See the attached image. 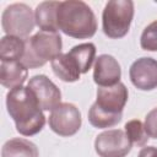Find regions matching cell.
Returning <instances> with one entry per match:
<instances>
[{
	"instance_id": "obj_8",
	"label": "cell",
	"mask_w": 157,
	"mask_h": 157,
	"mask_svg": "<svg viewBox=\"0 0 157 157\" xmlns=\"http://www.w3.org/2000/svg\"><path fill=\"white\" fill-rule=\"evenodd\" d=\"M131 145L125 130L120 129L103 131L94 140V150L99 157H125L131 151Z\"/></svg>"
},
{
	"instance_id": "obj_15",
	"label": "cell",
	"mask_w": 157,
	"mask_h": 157,
	"mask_svg": "<svg viewBox=\"0 0 157 157\" xmlns=\"http://www.w3.org/2000/svg\"><path fill=\"white\" fill-rule=\"evenodd\" d=\"M1 157H39V151L32 141L15 137L4 144Z\"/></svg>"
},
{
	"instance_id": "obj_18",
	"label": "cell",
	"mask_w": 157,
	"mask_h": 157,
	"mask_svg": "<svg viewBox=\"0 0 157 157\" xmlns=\"http://www.w3.org/2000/svg\"><path fill=\"white\" fill-rule=\"evenodd\" d=\"M124 128H125V132H126L129 140L131 141V144L136 145L137 147H142L147 144L148 135L146 134L144 124L139 119L129 120Z\"/></svg>"
},
{
	"instance_id": "obj_6",
	"label": "cell",
	"mask_w": 157,
	"mask_h": 157,
	"mask_svg": "<svg viewBox=\"0 0 157 157\" xmlns=\"http://www.w3.org/2000/svg\"><path fill=\"white\" fill-rule=\"evenodd\" d=\"M1 25L6 36L26 39L36 26V17L28 5L16 2L4 10Z\"/></svg>"
},
{
	"instance_id": "obj_13",
	"label": "cell",
	"mask_w": 157,
	"mask_h": 157,
	"mask_svg": "<svg viewBox=\"0 0 157 157\" xmlns=\"http://www.w3.org/2000/svg\"><path fill=\"white\" fill-rule=\"evenodd\" d=\"M59 6H60V1H43L36 7L34 11L36 25L40 28V31H47V32L59 31L56 22Z\"/></svg>"
},
{
	"instance_id": "obj_2",
	"label": "cell",
	"mask_w": 157,
	"mask_h": 157,
	"mask_svg": "<svg viewBox=\"0 0 157 157\" xmlns=\"http://www.w3.org/2000/svg\"><path fill=\"white\" fill-rule=\"evenodd\" d=\"M128 88L119 82L110 87L97 88V99L88 110V121L98 129L112 128L121 120L128 102Z\"/></svg>"
},
{
	"instance_id": "obj_11",
	"label": "cell",
	"mask_w": 157,
	"mask_h": 157,
	"mask_svg": "<svg viewBox=\"0 0 157 157\" xmlns=\"http://www.w3.org/2000/svg\"><path fill=\"white\" fill-rule=\"evenodd\" d=\"M121 69L118 60L108 54H102L96 59L93 80L99 87H110L120 82Z\"/></svg>"
},
{
	"instance_id": "obj_20",
	"label": "cell",
	"mask_w": 157,
	"mask_h": 157,
	"mask_svg": "<svg viewBox=\"0 0 157 157\" xmlns=\"http://www.w3.org/2000/svg\"><path fill=\"white\" fill-rule=\"evenodd\" d=\"M144 126H145V130L148 137L157 139V107L147 113Z\"/></svg>"
},
{
	"instance_id": "obj_3",
	"label": "cell",
	"mask_w": 157,
	"mask_h": 157,
	"mask_svg": "<svg viewBox=\"0 0 157 157\" xmlns=\"http://www.w3.org/2000/svg\"><path fill=\"white\" fill-rule=\"evenodd\" d=\"M56 22L59 31L77 39L91 38L97 31V20L92 9L81 0L60 1Z\"/></svg>"
},
{
	"instance_id": "obj_9",
	"label": "cell",
	"mask_w": 157,
	"mask_h": 157,
	"mask_svg": "<svg viewBox=\"0 0 157 157\" xmlns=\"http://www.w3.org/2000/svg\"><path fill=\"white\" fill-rule=\"evenodd\" d=\"M27 87L32 91L43 110H53L60 104L61 92L58 86L45 75H36L29 78Z\"/></svg>"
},
{
	"instance_id": "obj_5",
	"label": "cell",
	"mask_w": 157,
	"mask_h": 157,
	"mask_svg": "<svg viewBox=\"0 0 157 157\" xmlns=\"http://www.w3.org/2000/svg\"><path fill=\"white\" fill-rule=\"evenodd\" d=\"M134 17V2L131 0H110L102 13V27L107 37L123 38L128 34Z\"/></svg>"
},
{
	"instance_id": "obj_10",
	"label": "cell",
	"mask_w": 157,
	"mask_h": 157,
	"mask_svg": "<svg viewBox=\"0 0 157 157\" xmlns=\"http://www.w3.org/2000/svg\"><path fill=\"white\" fill-rule=\"evenodd\" d=\"M132 85L141 91H152L157 88V60L142 56L135 60L129 70Z\"/></svg>"
},
{
	"instance_id": "obj_4",
	"label": "cell",
	"mask_w": 157,
	"mask_h": 157,
	"mask_svg": "<svg viewBox=\"0 0 157 157\" xmlns=\"http://www.w3.org/2000/svg\"><path fill=\"white\" fill-rule=\"evenodd\" d=\"M61 48L63 42L58 32L39 31L25 39V54L21 63L27 69L40 67L61 54Z\"/></svg>"
},
{
	"instance_id": "obj_19",
	"label": "cell",
	"mask_w": 157,
	"mask_h": 157,
	"mask_svg": "<svg viewBox=\"0 0 157 157\" xmlns=\"http://www.w3.org/2000/svg\"><path fill=\"white\" fill-rule=\"evenodd\" d=\"M140 45L144 50L157 52V20L145 27L140 38Z\"/></svg>"
},
{
	"instance_id": "obj_21",
	"label": "cell",
	"mask_w": 157,
	"mask_h": 157,
	"mask_svg": "<svg viewBox=\"0 0 157 157\" xmlns=\"http://www.w3.org/2000/svg\"><path fill=\"white\" fill-rule=\"evenodd\" d=\"M137 157H157V147L155 146H147L141 148Z\"/></svg>"
},
{
	"instance_id": "obj_7",
	"label": "cell",
	"mask_w": 157,
	"mask_h": 157,
	"mask_svg": "<svg viewBox=\"0 0 157 157\" xmlns=\"http://www.w3.org/2000/svg\"><path fill=\"white\" fill-rule=\"evenodd\" d=\"M81 113L72 103H60L49 115V128L60 136H72L81 128Z\"/></svg>"
},
{
	"instance_id": "obj_1",
	"label": "cell",
	"mask_w": 157,
	"mask_h": 157,
	"mask_svg": "<svg viewBox=\"0 0 157 157\" xmlns=\"http://www.w3.org/2000/svg\"><path fill=\"white\" fill-rule=\"evenodd\" d=\"M6 108L16 125V130L23 136L38 134L44 124L45 117L38 101L28 87L13 88L6 94Z\"/></svg>"
},
{
	"instance_id": "obj_14",
	"label": "cell",
	"mask_w": 157,
	"mask_h": 157,
	"mask_svg": "<svg viewBox=\"0 0 157 157\" xmlns=\"http://www.w3.org/2000/svg\"><path fill=\"white\" fill-rule=\"evenodd\" d=\"M52 69L55 76H58L64 82H75L80 78V69L74 61V59L66 54H59L52 61Z\"/></svg>"
},
{
	"instance_id": "obj_17",
	"label": "cell",
	"mask_w": 157,
	"mask_h": 157,
	"mask_svg": "<svg viewBox=\"0 0 157 157\" xmlns=\"http://www.w3.org/2000/svg\"><path fill=\"white\" fill-rule=\"evenodd\" d=\"M67 54L74 59L80 69V72L86 74L93 64L96 56V47L93 43H82L72 47Z\"/></svg>"
},
{
	"instance_id": "obj_16",
	"label": "cell",
	"mask_w": 157,
	"mask_h": 157,
	"mask_svg": "<svg viewBox=\"0 0 157 157\" xmlns=\"http://www.w3.org/2000/svg\"><path fill=\"white\" fill-rule=\"evenodd\" d=\"M25 54V39L5 36L0 42V60L1 61H21Z\"/></svg>"
},
{
	"instance_id": "obj_12",
	"label": "cell",
	"mask_w": 157,
	"mask_h": 157,
	"mask_svg": "<svg viewBox=\"0 0 157 157\" xmlns=\"http://www.w3.org/2000/svg\"><path fill=\"white\" fill-rule=\"evenodd\" d=\"M28 76V69L21 61H1L0 82L10 91L23 86Z\"/></svg>"
}]
</instances>
